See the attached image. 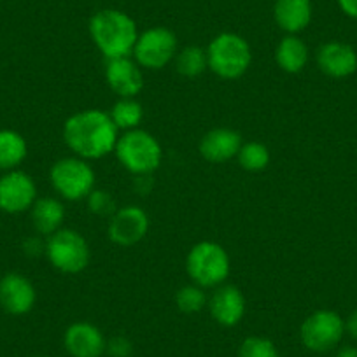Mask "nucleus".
I'll return each instance as SVG.
<instances>
[{
	"instance_id": "f257e3e1",
	"label": "nucleus",
	"mask_w": 357,
	"mask_h": 357,
	"mask_svg": "<svg viewBox=\"0 0 357 357\" xmlns=\"http://www.w3.org/2000/svg\"><path fill=\"white\" fill-rule=\"evenodd\" d=\"M119 130L109 112L100 109H84L74 112L63 125V142L74 156L86 161L102 160L114 153Z\"/></svg>"
},
{
	"instance_id": "f03ea898",
	"label": "nucleus",
	"mask_w": 357,
	"mask_h": 357,
	"mask_svg": "<svg viewBox=\"0 0 357 357\" xmlns=\"http://www.w3.org/2000/svg\"><path fill=\"white\" fill-rule=\"evenodd\" d=\"M89 37L105 60L132 56L139 39L135 20L119 9H100L88 23Z\"/></svg>"
},
{
	"instance_id": "7ed1b4c3",
	"label": "nucleus",
	"mask_w": 357,
	"mask_h": 357,
	"mask_svg": "<svg viewBox=\"0 0 357 357\" xmlns=\"http://www.w3.org/2000/svg\"><path fill=\"white\" fill-rule=\"evenodd\" d=\"M231 261L225 247L212 240L195 243L186 256L190 280L204 289H215L228 280Z\"/></svg>"
},
{
	"instance_id": "20e7f679",
	"label": "nucleus",
	"mask_w": 357,
	"mask_h": 357,
	"mask_svg": "<svg viewBox=\"0 0 357 357\" xmlns=\"http://www.w3.org/2000/svg\"><path fill=\"white\" fill-rule=\"evenodd\" d=\"M114 154L125 170L139 177L156 172L163 161L161 144L153 133L142 128L123 132L116 144Z\"/></svg>"
},
{
	"instance_id": "39448f33",
	"label": "nucleus",
	"mask_w": 357,
	"mask_h": 357,
	"mask_svg": "<svg viewBox=\"0 0 357 357\" xmlns=\"http://www.w3.org/2000/svg\"><path fill=\"white\" fill-rule=\"evenodd\" d=\"M208 68L225 81H235L249 70L252 50L242 36L222 32L211 40L207 47Z\"/></svg>"
},
{
	"instance_id": "423d86ee",
	"label": "nucleus",
	"mask_w": 357,
	"mask_h": 357,
	"mask_svg": "<svg viewBox=\"0 0 357 357\" xmlns=\"http://www.w3.org/2000/svg\"><path fill=\"white\" fill-rule=\"evenodd\" d=\"M44 254L51 266L65 275H77L84 272L91 259V250L86 238L70 228H61L47 236Z\"/></svg>"
},
{
	"instance_id": "0eeeda50",
	"label": "nucleus",
	"mask_w": 357,
	"mask_h": 357,
	"mask_svg": "<svg viewBox=\"0 0 357 357\" xmlns=\"http://www.w3.org/2000/svg\"><path fill=\"white\" fill-rule=\"evenodd\" d=\"M50 181L53 190L63 200H86L95 190L97 174L89 161L79 156H67L58 160L50 170Z\"/></svg>"
},
{
	"instance_id": "6e6552de",
	"label": "nucleus",
	"mask_w": 357,
	"mask_h": 357,
	"mask_svg": "<svg viewBox=\"0 0 357 357\" xmlns=\"http://www.w3.org/2000/svg\"><path fill=\"white\" fill-rule=\"evenodd\" d=\"M345 321L335 310H315L300 328V340L310 352L324 354L336 349L345 335Z\"/></svg>"
},
{
	"instance_id": "1a4fd4ad",
	"label": "nucleus",
	"mask_w": 357,
	"mask_h": 357,
	"mask_svg": "<svg viewBox=\"0 0 357 357\" xmlns=\"http://www.w3.org/2000/svg\"><path fill=\"white\" fill-rule=\"evenodd\" d=\"M177 53V36L165 26H153L139 33L132 56L142 68L161 70L175 60Z\"/></svg>"
},
{
	"instance_id": "9d476101",
	"label": "nucleus",
	"mask_w": 357,
	"mask_h": 357,
	"mask_svg": "<svg viewBox=\"0 0 357 357\" xmlns=\"http://www.w3.org/2000/svg\"><path fill=\"white\" fill-rule=\"evenodd\" d=\"M37 202V186L26 172L9 170L0 177V211L22 214L30 211Z\"/></svg>"
},
{
	"instance_id": "9b49d317",
	"label": "nucleus",
	"mask_w": 357,
	"mask_h": 357,
	"mask_svg": "<svg viewBox=\"0 0 357 357\" xmlns=\"http://www.w3.org/2000/svg\"><path fill=\"white\" fill-rule=\"evenodd\" d=\"M149 228L151 221L147 212L137 205H126L111 215L107 235L116 245L132 247L146 238Z\"/></svg>"
},
{
	"instance_id": "f8f14e48",
	"label": "nucleus",
	"mask_w": 357,
	"mask_h": 357,
	"mask_svg": "<svg viewBox=\"0 0 357 357\" xmlns=\"http://www.w3.org/2000/svg\"><path fill=\"white\" fill-rule=\"evenodd\" d=\"M105 81L118 98H137L144 88L142 67L133 56L105 61Z\"/></svg>"
},
{
	"instance_id": "ddd939ff",
	"label": "nucleus",
	"mask_w": 357,
	"mask_h": 357,
	"mask_svg": "<svg viewBox=\"0 0 357 357\" xmlns=\"http://www.w3.org/2000/svg\"><path fill=\"white\" fill-rule=\"evenodd\" d=\"M37 291L29 277L6 273L0 279V307L11 315H25L36 307Z\"/></svg>"
},
{
	"instance_id": "4468645a",
	"label": "nucleus",
	"mask_w": 357,
	"mask_h": 357,
	"mask_svg": "<svg viewBox=\"0 0 357 357\" xmlns=\"http://www.w3.org/2000/svg\"><path fill=\"white\" fill-rule=\"evenodd\" d=\"M63 345L72 357H102L107 349V340L98 326L77 321L65 329Z\"/></svg>"
},
{
	"instance_id": "2eb2a0df",
	"label": "nucleus",
	"mask_w": 357,
	"mask_h": 357,
	"mask_svg": "<svg viewBox=\"0 0 357 357\" xmlns=\"http://www.w3.org/2000/svg\"><path fill=\"white\" fill-rule=\"evenodd\" d=\"M207 307L212 319H214L219 326L233 328V326L242 322L247 310V301L238 287L229 286V284H222V286L215 287L212 296L208 298Z\"/></svg>"
},
{
	"instance_id": "dca6fc26",
	"label": "nucleus",
	"mask_w": 357,
	"mask_h": 357,
	"mask_svg": "<svg viewBox=\"0 0 357 357\" xmlns=\"http://www.w3.org/2000/svg\"><path fill=\"white\" fill-rule=\"evenodd\" d=\"M319 68L331 79H345L357 70V53L350 44L331 40L317 50Z\"/></svg>"
},
{
	"instance_id": "f3484780",
	"label": "nucleus",
	"mask_w": 357,
	"mask_h": 357,
	"mask_svg": "<svg viewBox=\"0 0 357 357\" xmlns=\"http://www.w3.org/2000/svg\"><path fill=\"white\" fill-rule=\"evenodd\" d=\"M242 144V135L236 130L221 126V128L211 130L202 137L198 151L205 161L219 165L236 158Z\"/></svg>"
},
{
	"instance_id": "a211bd4d",
	"label": "nucleus",
	"mask_w": 357,
	"mask_h": 357,
	"mask_svg": "<svg viewBox=\"0 0 357 357\" xmlns=\"http://www.w3.org/2000/svg\"><path fill=\"white\" fill-rule=\"evenodd\" d=\"M314 8L312 0H275L273 4V20L280 30L298 36L312 22Z\"/></svg>"
},
{
	"instance_id": "6ab92c4d",
	"label": "nucleus",
	"mask_w": 357,
	"mask_h": 357,
	"mask_svg": "<svg viewBox=\"0 0 357 357\" xmlns=\"http://www.w3.org/2000/svg\"><path fill=\"white\" fill-rule=\"evenodd\" d=\"M30 212H32V225L36 233L46 238L63 228L65 215H67L65 205L53 197L37 198Z\"/></svg>"
},
{
	"instance_id": "aec40b11",
	"label": "nucleus",
	"mask_w": 357,
	"mask_h": 357,
	"mask_svg": "<svg viewBox=\"0 0 357 357\" xmlns=\"http://www.w3.org/2000/svg\"><path fill=\"white\" fill-rule=\"evenodd\" d=\"M275 61L287 74H300L308 63V46L300 36L287 33L277 46Z\"/></svg>"
},
{
	"instance_id": "412c9836",
	"label": "nucleus",
	"mask_w": 357,
	"mask_h": 357,
	"mask_svg": "<svg viewBox=\"0 0 357 357\" xmlns=\"http://www.w3.org/2000/svg\"><path fill=\"white\" fill-rule=\"evenodd\" d=\"M29 146L22 133L15 130H0V170H16L25 161Z\"/></svg>"
},
{
	"instance_id": "4be33fe9",
	"label": "nucleus",
	"mask_w": 357,
	"mask_h": 357,
	"mask_svg": "<svg viewBox=\"0 0 357 357\" xmlns=\"http://www.w3.org/2000/svg\"><path fill=\"white\" fill-rule=\"evenodd\" d=\"M109 116L119 132H130L140 126L144 119V109L137 98H118V102L109 111Z\"/></svg>"
},
{
	"instance_id": "5701e85b",
	"label": "nucleus",
	"mask_w": 357,
	"mask_h": 357,
	"mask_svg": "<svg viewBox=\"0 0 357 357\" xmlns=\"http://www.w3.org/2000/svg\"><path fill=\"white\" fill-rule=\"evenodd\" d=\"M175 70L184 77H198L208 68L207 50L200 46H186L178 50L177 56L174 60Z\"/></svg>"
},
{
	"instance_id": "b1692460",
	"label": "nucleus",
	"mask_w": 357,
	"mask_h": 357,
	"mask_svg": "<svg viewBox=\"0 0 357 357\" xmlns=\"http://www.w3.org/2000/svg\"><path fill=\"white\" fill-rule=\"evenodd\" d=\"M270 151L263 142H245L240 147L236 160L240 167L247 172H263L270 165Z\"/></svg>"
},
{
	"instance_id": "393cba45",
	"label": "nucleus",
	"mask_w": 357,
	"mask_h": 357,
	"mask_svg": "<svg viewBox=\"0 0 357 357\" xmlns=\"http://www.w3.org/2000/svg\"><path fill=\"white\" fill-rule=\"evenodd\" d=\"M207 289L197 286V284H188L175 293V305L184 314H198L204 310L208 303V296L205 293Z\"/></svg>"
},
{
	"instance_id": "a878e982",
	"label": "nucleus",
	"mask_w": 357,
	"mask_h": 357,
	"mask_svg": "<svg viewBox=\"0 0 357 357\" xmlns=\"http://www.w3.org/2000/svg\"><path fill=\"white\" fill-rule=\"evenodd\" d=\"M238 357H280L279 349L270 338L247 336L238 349Z\"/></svg>"
},
{
	"instance_id": "bb28decb",
	"label": "nucleus",
	"mask_w": 357,
	"mask_h": 357,
	"mask_svg": "<svg viewBox=\"0 0 357 357\" xmlns=\"http://www.w3.org/2000/svg\"><path fill=\"white\" fill-rule=\"evenodd\" d=\"M88 208L91 214L97 215H112L118 208H116V200L109 191L97 190L95 188L91 193L88 195Z\"/></svg>"
},
{
	"instance_id": "cd10ccee",
	"label": "nucleus",
	"mask_w": 357,
	"mask_h": 357,
	"mask_svg": "<svg viewBox=\"0 0 357 357\" xmlns=\"http://www.w3.org/2000/svg\"><path fill=\"white\" fill-rule=\"evenodd\" d=\"M105 352L111 357H130L133 354V343L126 336H114L107 342Z\"/></svg>"
},
{
	"instance_id": "c85d7f7f",
	"label": "nucleus",
	"mask_w": 357,
	"mask_h": 357,
	"mask_svg": "<svg viewBox=\"0 0 357 357\" xmlns=\"http://www.w3.org/2000/svg\"><path fill=\"white\" fill-rule=\"evenodd\" d=\"M338 6L343 15L352 20H357V0H338Z\"/></svg>"
},
{
	"instance_id": "c756f323",
	"label": "nucleus",
	"mask_w": 357,
	"mask_h": 357,
	"mask_svg": "<svg viewBox=\"0 0 357 357\" xmlns=\"http://www.w3.org/2000/svg\"><path fill=\"white\" fill-rule=\"evenodd\" d=\"M25 252L26 254H32V256H37V254L39 252H44V249H46V243H40L39 242V238H37V236H33V238H29L25 242Z\"/></svg>"
},
{
	"instance_id": "7c9ffc66",
	"label": "nucleus",
	"mask_w": 357,
	"mask_h": 357,
	"mask_svg": "<svg viewBox=\"0 0 357 357\" xmlns=\"http://www.w3.org/2000/svg\"><path fill=\"white\" fill-rule=\"evenodd\" d=\"M345 331L352 336L354 340H357V310H354L349 315V319L345 321Z\"/></svg>"
},
{
	"instance_id": "2f4dec72",
	"label": "nucleus",
	"mask_w": 357,
	"mask_h": 357,
	"mask_svg": "<svg viewBox=\"0 0 357 357\" xmlns=\"http://www.w3.org/2000/svg\"><path fill=\"white\" fill-rule=\"evenodd\" d=\"M336 357H357V347H342V349L338 350V354H336Z\"/></svg>"
},
{
	"instance_id": "473e14b6",
	"label": "nucleus",
	"mask_w": 357,
	"mask_h": 357,
	"mask_svg": "<svg viewBox=\"0 0 357 357\" xmlns=\"http://www.w3.org/2000/svg\"><path fill=\"white\" fill-rule=\"evenodd\" d=\"M33 357H47V356H33Z\"/></svg>"
}]
</instances>
